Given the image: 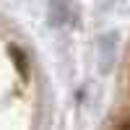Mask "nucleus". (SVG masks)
<instances>
[{"label": "nucleus", "mask_w": 130, "mask_h": 130, "mask_svg": "<svg viewBox=\"0 0 130 130\" xmlns=\"http://www.w3.org/2000/svg\"><path fill=\"white\" fill-rule=\"evenodd\" d=\"M10 55L16 57V68H18V73L26 78V75H29V70H26V55H24L18 47H10Z\"/></svg>", "instance_id": "obj_1"}]
</instances>
